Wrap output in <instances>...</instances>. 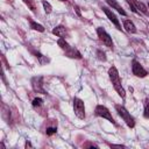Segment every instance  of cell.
<instances>
[{
  "instance_id": "1",
  "label": "cell",
  "mask_w": 149,
  "mask_h": 149,
  "mask_svg": "<svg viewBox=\"0 0 149 149\" xmlns=\"http://www.w3.org/2000/svg\"><path fill=\"white\" fill-rule=\"evenodd\" d=\"M108 74H109V79L114 86V90L118 92V94L121 97V98H125L126 95V92L121 85V79H120V76H119V72H118V69L115 66H112L109 68L108 70Z\"/></svg>"
},
{
  "instance_id": "2",
  "label": "cell",
  "mask_w": 149,
  "mask_h": 149,
  "mask_svg": "<svg viewBox=\"0 0 149 149\" xmlns=\"http://www.w3.org/2000/svg\"><path fill=\"white\" fill-rule=\"evenodd\" d=\"M115 108L118 111V114L123 119V121L127 123V126L130 127V128H133L135 126V121H134L133 116L129 114V112H127V109L123 106H121V105H116Z\"/></svg>"
},
{
  "instance_id": "3",
  "label": "cell",
  "mask_w": 149,
  "mask_h": 149,
  "mask_svg": "<svg viewBox=\"0 0 149 149\" xmlns=\"http://www.w3.org/2000/svg\"><path fill=\"white\" fill-rule=\"evenodd\" d=\"M73 111H74V114L77 115V118H79V119L85 118V105L81 99H79V98L73 99Z\"/></svg>"
},
{
  "instance_id": "4",
  "label": "cell",
  "mask_w": 149,
  "mask_h": 149,
  "mask_svg": "<svg viewBox=\"0 0 149 149\" xmlns=\"http://www.w3.org/2000/svg\"><path fill=\"white\" fill-rule=\"evenodd\" d=\"M97 34H98V37L99 40L107 47V48H113V41H112V37L106 33V30L101 27H99L97 29Z\"/></svg>"
},
{
  "instance_id": "5",
  "label": "cell",
  "mask_w": 149,
  "mask_h": 149,
  "mask_svg": "<svg viewBox=\"0 0 149 149\" xmlns=\"http://www.w3.org/2000/svg\"><path fill=\"white\" fill-rule=\"evenodd\" d=\"M95 114L99 115V116H101V118H104V119H107V120L111 121L112 123H115V121H114V119H113L111 112H109L105 106H102V105H98V106L95 107Z\"/></svg>"
},
{
  "instance_id": "6",
  "label": "cell",
  "mask_w": 149,
  "mask_h": 149,
  "mask_svg": "<svg viewBox=\"0 0 149 149\" xmlns=\"http://www.w3.org/2000/svg\"><path fill=\"white\" fill-rule=\"evenodd\" d=\"M132 70H133V74H135L136 77H140V78H143L148 74L147 70L143 69V66L137 62V61H133L132 63Z\"/></svg>"
},
{
  "instance_id": "7",
  "label": "cell",
  "mask_w": 149,
  "mask_h": 149,
  "mask_svg": "<svg viewBox=\"0 0 149 149\" xmlns=\"http://www.w3.org/2000/svg\"><path fill=\"white\" fill-rule=\"evenodd\" d=\"M31 85L34 91L38 92V93H45L44 88H43V78L42 77H34L31 79Z\"/></svg>"
},
{
  "instance_id": "8",
  "label": "cell",
  "mask_w": 149,
  "mask_h": 149,
  "mask_svg": "<svg viewBox=\"0 0 149 149\" xmlns=\"http://www.w3.org/2000/svg\"><path fill=\"white\" fill-rule=\"evenodd\" d=\"M102 10H104V13L107 15V17L115 24V27L118 28V29H121V26H120V22H119V20H118V17H116V15L109 9V8H107V7H102Z\"/></svg>"
},
{
  "instance_id": "9",
  "label": "cell",
  "mask_w": 149,
  "mask_h": 149,
  "mask_svg": "<svg viewBox=\"0 0 149 149\" xmlns=\"http://www.w3.org/2000/svg\"><path fill=\"white\" fill-rule=\"evenodd\" d=\"M106 2H107L112 8L116 9V12H119L121 15H127V14H126V12L123 10V8H122V7H121V6H120L115 0H106Z\"/></svg>"
},
{
  "instance_id": "10",
  "label": "cell",
  "mask_w": 149,
  "mask_h": 149,
  "mask_svg": "<svg viewBox=\"0 0 149 149\" xmlns=\"http://www.w3.org/2000/svg\"><path fill=\"white\" fill-rule=\"evenodd\" d=\"M123 28L128 33H136V27H135V24L130 20H125L123 21Z\"/></svg>"
},
{
  "instance_id": "11",
  "label": "cell",
  "mask_w": 149,
  "mask_h": 149,
  "mask_svg": "<svg viewBox=\"0 0 149 149\" xmlns=\"http://www.w3.org/2000/svg\"><path fill=\"white\" fill-rule=\"evenodd\" d=\"M52 34L58 36V37H64L66 35V30H65V28L63 26H57V27H55L52 29Z\"/></svg>"
},
{
  "instance_id": "12",
  "label": "cell",
  "mask_w": 149,
  "mask_h": 149,
  "mask_svg": "<svg viewBox=\"0 0 149 149\" xmlns=\"http://www.w3.org/2000/svg\"><path fill=\"white\" fill-rule=\"evenodd\" d=\"M132 2H133V5L135 6V8L136 9H139V10H141L143 14H147V7L142 3V2H139L137 0H130Z\"/></svg>"
},
{
  "instance_id": "13",
  "label": "cell",
  "mask_w": 149,
  "mask_h": 149,
  "mask_svg": "<svg viewBox=\"0 0 149 149\" xmlns=\"http://www.w3.org/2000/svg\"><path fill=\"white\" fill-rule=\"evenodd\" d=\"M66 55L69 56V57H72V58H80L81 56H80V54L76 50V49H73V48H70L69 50H66Z\"/></svg>"
},
{
  "instance_id": "14",
  "label": "cell",
  "mask_w": 149,
  "mask_h": 149,
  "mask_svg": "<svg viewBox=\"0 0 149 149\" xmlns=\"http://www.w3.org/2000/svg\"><path fill=\"white\" fill-rule=\"evenodd\" d=\"M57 44H58V45H59V47H61L63 50H65V51H66V50H69V49L71 48V47L68 44V42H66V41H65L63 37H61V38L57 41Z\"/></svg>"
},
{
  "instance_id": "15",
  "label": "cell",
  "mask_w": 149,
  "mask_h": 149,
  "mask_svg": "<svg viewBox=\"0 0 149 149\" xmlns=\"http://www.w3.org/2000/svg\"><path fill=\"white\" fill-rule=\"evenodd\" d=\"M30 27H31L34 30H37V31H44V27H43V26H41L40 23L34 22V21H31V22H30Z\"/></svg>"
},
{
  "instance_id": "16",
  "label": "cell",
  "mask_w": 149,
  "mask_h": 149,
  "mask_svg": "<svg viewBox=\"0 0 149 149\" xmlns=\"http://www.w3.org/2000/svg\"><path fill=\"white\" fill-rule=\"evenodd\" d=\"M143 115H144V118L149 119V99L144 100V112H143Z\"/></svg>"
},
{
  "instance_id": "17",
  "label": "cell",
  "mask_w": 149,
  "mask_h": 149,
  "mask_svg": "<svg viewBox=\"0 0 149 149\" xmlns=\"http://www.w3.org/2000/svg\"><path fill=\"white\" fill-rule=\"evenodd\" d=\"M42 5H43V8H44V12L47 13V14H49V13H51V10H52V7H51V5L48 2V1H42Z\"/></svg>"
},
{
  "instance_id": "18",
  "label": "cell",
  "mask_w": 149,
  "mask_h": 149,
  "mask_svg": "<svg viewBox=\"0 0 149 149\" xmlns=\"http://www.w3.org/2000/svg\"><path fill=\"white\" fill-rule=\"evenodd\" d=\"M22 1H23V2H24V3H26V5H27V6H28L33 12H35V10H36V6H35V2H34L33 0H22Z\"/></svg>"
},
{
  "instance_id": "19",
  "label": "cell",
  "mask_w": 149,
  "mask_h": 149,
  "mask_svg": "<svg viewBox=\"0 0 149 149\" xmlns=\"http://www.w3.org/2000/svg\"><path fill=\"white\" fill-rule=\"evenodd\" d=\"M42 102H43V100H42L41 98H35V99L33 100V106H34V107H38V106L42 105Z\"/></svg>"
},
{
  "instance_id": "20",
  "label": "cell",
  "mask_w": 149,
  "mask_h": 149,
  "mask_svg": "<svg viewBox=\"0 0 149 149\" xmlns=\"http://www.w3.org/2000/svg\"><path fill=\"white\" fill-rule=\"evenodd\" d=\"M97 54H98V58H99L100 61H106V56H105V52H104V51L101 52L100 50H98Z\"/></svg>"
},
{
  "instance_id": "21",
  "label": "cell",
  "mask_w": 149,
  "mask_h": 149,
  "mask_svg": "<svg viewBox=\"0 0 149 149\" xmlns=\"http://www.w3.org/2000/svg\"><path fill=\"white\" fill-rule=\"evenodd\" d=\"M56 132H57L56 128H47V135H52V134H55Z\"/></svg>"
},
{
  "instance_id": "22",
  "label": "cell",
  "mask_w": 149,
  "mask_h": 149,
  "mask_svg": "<svg viewBox=\"0 0 149 149\" xmlns=\"http://www.w3.org/2000/svg\"><path fill=\"white\" fill-rule=\"evenodd\" d=\"M111 147H116V148H125L123 146H120V144H112Z\"/></svg>"
},
{
  "instance_id": "23",
  "label": "cell",
  "mask_w": 149,
  "mask_h": 149,
  "mask_svg": "<svg viewBox=\"0 0 149 149\" xmlns=\"http://www.w3.org/2000/svg\"><path fill=\"white\" fill-rule=\"evenodd\" d=\"M26 147H27V148H28V147H33V146H31V144H30V143H29V142H27V143H26Z\"/></svg>"
},
{
  "instance_id": "24",
  "label": "cell",
  "mask_w": 149,
  "mask_h": 149,
  "mask_svg": "<svg viewBox=\"0 0 149 149\" xmlns=\"http://www.w3.org/2000/svg\"><path fill=\"white\" fill-rule=\"evenodd\" d=\"M59 1H66V0H59Z\"/></svg>"
},
{
  "instance_id": "25",
  "label": "cell",
  "mask_w": 149,
  "mask_h": 149,
  "mask_svg": "<svg viewBox=\"0 0 149 149\" xmlns=\"http://www.w3.org/2000/svg\"><path fill=\"white\" fill-rule=\"evenodd\" d=\"M148 6H149V5H148Z\"/></svg>"
}]
</instances>
